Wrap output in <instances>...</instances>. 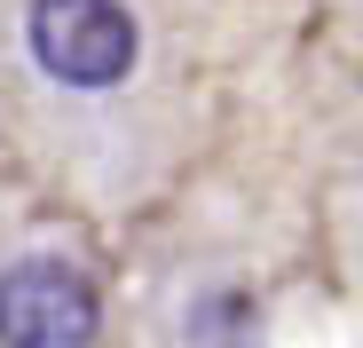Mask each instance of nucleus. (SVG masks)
I'll return each instance as SVG.
<instances>
[{
  "instance_id": "7ed1b4c3",
  "label": "nucleus",
  "mask_w": 363,
  "mask_h": 348,
  "mask_svg": "<svg viewBox=\"0 0 363 348\" xmlns=\"http://www.w3.org/2000/svg\"><path fill=\"white\" fill-rule=\"evenodd\" d=\"M198 332H206L213 348H253V309L237 301V293H213L206 317H198Z\"/></svg>"
},
{
  "instance_id": "f03ea898",
  "label": "nucleus",
  "mask_w": 363,
  "mask_h": 348,
  "mask_svg": "<svg viewBox=\"0 0 363 348\" xmlns=\"http://www.w3.org/2000/svg\"><path fill=\"white\" fill-rule=\"evenodd\" d=\"M103 293L72 261H9L0 269V348H95Z\"/></svg>"
},
{
  "instance_id": "f257e3e1",
  "label": "nucleus",
  "mask_w": 363,
  "mask_h": 348,
  "mask_svg": "<svg viewBox=\"0 0 363 348\" xmlns=\"http://www.w3.org/2000/svg\"><path fill=\"white\" fill-rule=\"evenodd\" d=\"M32 55L64 87H118L143 55V32L118 0H32Z\"/></svg>"
}]
</instances>
